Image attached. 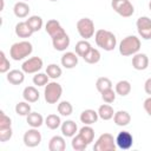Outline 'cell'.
Segmentation results:
<instances>
[{
  "label": "cell",
  "instance_id": "74e56055",
  "mask_svg": "<svg viewBox=\"0 0 151 151\" xmlns=\"http://www.w3.org/2000/svg\"><path fill=\"white\" fill-rule=\"evenodd\" d=\"M9 67H11L9 60L7 59L5 52L1 51L0 52V73H7L9 71Z\"/></svg>",
  "mask_w": 151,
  "mask_h": 151
},
{
  "label": "cell",
  "instance_id": "484cf974",
  "mask_svg": "<svg viewBox=\"0 0 151 151\" xmlns=\"http://www.w3.org/2000/svg\"><path fill=\"white\" fill-rule=\"evenodd\" d=\"M116 93L122 96V97H125L127 96L130 92H131V84L130 81L127 80H120L116 84V88H114Z\"/></svg>",
  "mask_w": 151,
  "mask_h": 151
},
{
  "label": "cell",
  "instance_id": "e0dca14e",
  "mask_svg": "<svg viewBox=\"0 0 151 151\" xmlns=\"http://www.w3.org/2000/svg\"><path fill=\"white\" fill-rule=\"evenodd\" d=\"M98 118H99L98 112H96L94 110H91V109L84 110L80 113V122L84 123L85 125H92V124L97 123Z\"/></svg>",
  "mask_w": 151,
  "mask_h": 151
},
{
  "label": "cell",
  "instance_id": "d590c367",
  "mask_svg": "<svg viewBox=\"0 0 151 151\" xmlns=\"http://www.w3.org/2000/svg\"><path fill=\"white\" fill-rule=\"evenodd\" d=\"M15 112L19 116H28V113H31V105L28 104V101H19L15 105Z\"/></svg>",
  "mask_w": 151,
  "mask_h": 151
},
{
  "label": "cell",
  "instance_id": "1f68e13d",
  "mask_svg": "<svg viewBox=\"0 0 151 151\" xmlns=\"http://www.w3.org/2000/svg\"><path fill=\"white\" fill-rule=\"evenodd\" d=\"M26 22H27V25L31 27V29L33 32L40 31V28L42 27V24H44L41 17H39V15H32V17H29L26 20Z\"/></svg>",
  "mask_w": 151,
  "mask_h": 151
},
{
  "label": "cell",
  "instance_id": "7c38bea8",
  "mask_svg": "<svg viewBox=\"0 0 151 151\" xmlns=\"http://www.w3.org/2000/svg\"><path fill=\"white\" fill-rule=\"evenodd\" d=\"M52 45L57 51H60V52L65 51L70 46V37H68V34L64 31V32L52 37Z\"/></svg>",
  "mask_w": 151,
  "mask_h": 151
},
{
  "label": "cell",
  "instance_id": "d6986e66",
  "mask_svg": "<svg viewBox=\"0 0 151 151\" xmlns=\"http://www.w3.org/2000/svg\"><path fill=\"white\" fill-rule=\"evenodd\" d=\"M113 122L116 125L118 126H126L130 124L131 122V116L127 111H117L114 112V116H113Z\"/></svg>",
  "mask_w": 151,
  "mask_h": 151
},
{
  "label": "cell",
  "instance_id": "ab89813d",
  "mask_svg": "<svg viewBox=\"0 0 151 151\" xmlns=\"http://www.w3.org/2000/svg\"><path fill=\"white\" fill-rule=\"evenodd\" d=\"M7 127H12V119L4 111H0V129Z\"/></svg>",
  "mask_w": 151,
  "mask_h": 151
},
{
  "label": "cell",
  "instance_id": "d6a6232c",
  "mask_svg": "<svg viewBox=\"0 0 151 151\" xmlns=\"http://www.w3.org/2000/svg\"><path fill=\"white\" fill-rule=\"evenodd\" d=\"M58 112L60 113V116H64V117H68L72 114L73 112V106L70 101L67 100H63L58 104Z\"/></svg>",
  "mask_w": 151,
  "mask_h": 151
},
{
  "label": "cell",
  "instance_id": "9c48e42d",
  "mask_svg": "<svg viewBox=\"0 0 151 151\" xmlns=\"http://www.w3.org/2000/svg\"><path fill=\"white\" fill-rule=\"evenodd\" d=\"M136 26H137L138 34L143 39H145V40L151 39V19L149 17L138 18L137 22H136Z\"/></svg>",
  "mask_w": 151,
  "mask_h": 151
},
{
  "label": "cell",
  "instance_id": "9a60e30c",
  "mask_svg": "<svg viewBox=\"0 0 151 151\" xmlns=\"http://www.w3.org/2000/svg\"><path fill=\"white\" fill-rule=\"evenodd\" d=\"M60 61L65 68H74L78 65V54L73 52H66L61 55Z\"/></svg>",
  "mask_w": 151,
  "mask_h": 151
},
{
  "label": "cell",
  "instance_id": "30bf717a",
  "mask_svg": "<svg viewBox=\"0 0 151 151\" xmlns=\"http://www.w3.org/2000/svg\"><path fill=\"white\" fill-rule=\"evenodd\" d=\"M22 140H24V144L26 146H28V147H35V146H38L41 143V133L35 127H32V129L27 130L24 133Z\"/></svg>",
  "mask_w": 151,
  "mask_h": 151
},
{
  "label": "cell",
  "instance_id": "8992f818",
  "mask_svg": "<svg viewBox=\"0 0 151 151\" xmlns=\"http://www.w3.org/2000/svg\"><path fill=\"white\" fill-rule=\"evenodd\" d=\"M77 31L79 35L87 40L94 35V22L90 18H81L77 22Z\"/></svg>",
  "mask_w": 151,
  "mask_h": 151
},
{
  "label": "cell",
  "instance_id": "f546056e",
  "mask_svg": "<svg viewBox=\"0 0 151 151\" xmlns=\"http://www.w3.org/2000/svg\"><path fill=\"white\" fill-rule=\"evenodd\" d=\"M71 145H72V149L76 150V151H84L86 147H87V143L85 142V139L78 133L77 136H73L72 137V142H71Z\"/></svg>",
  "mask_w": 151,
  "mask_h": 151
},
{
  "label": "cell",
  "instance_id": "4fadbf2b",
  "mask_svg": "<svg viewBox=\"0 0 151 151\" xmlns=\"http://www.w3.org/2000/svg\"><path fill=\"white\" fill-rule=\"evenodd\" d=\"M132 66L137 71H144L149 66V58L145 53H136L132 57Z\"/></svg>",
  "mask_w": 151,
  "mask_h": 151
},
{
  "label": "cell",
  "instance_id": "8d00e7d4",
  "mask_svg": "<svg viewBox=\"0 0 151 151\" xmlns=\"http://www.w3.org/2000/svg\"><path fill=\"white\" fill-rule=\"evenodd\" d=\"M48 78L47 73H35L33 77V84L37 86H46L48 84Z\"/></svg>",
  "mask_w": 151,
  "mask_h": 151
},
{
  "label": "cell",
  "instance_id": "7bdbcfd3",
  "mask_svg": "<svg viewBox=\"0 0 151 151\" xmlns=\"http://www.w3.org/2000/svg\"><path fill=\"white\" fill-rule=\"evenodd\" d=\"M144 90H145V92L147 94H151V78L146 79V81L144 84Z\"/></svg>",
  "mask_w": 151,
  "mask_h": 151
},
{
  "label": "cell",
  "instance_id": "5bb4252c",
  "mask_svg": "<svg viewBox=\"0 0 151 151\" xmlns=\"http://www.w3.org/2000/svg\"><path fill=\"white\" fill-rule=\"evenodd\" d=\"M45 31H46V33L52 38V37H54V35H57V34L64 32L65 29L63 28V26L60 25V22H59L58 20L51 19V20H48V21L46 22V25H45Z\"/></svg>",
  "mask_w": 151,
  "mask_h": 151
},
{
  "label": "cell",
  "instance_id": "ba28073f",
  "mask_svg": "<svg viewBox=\"0 0 151 151\" xmlns=\"http://www.w3.org/2000/svg\"><path fill=\"white\" fill-rule=\"evenodd\" d=\"M42 65H44V61L41 58L39 57H32L27 60H25L21 65V70L25 72V73H28V74H32V73H38L41 68H42Z\"/></svg>",
  "mask_w": 151,
  "mask_h": 151
},
{
  "label": "cell",
  "instance_id": "5b68a950",
  "mask_svg": "<svg viewBox=\"0 0 151 151\" xmlns=\"http://www.w3.org/2000/svg\"><path fill=\"white\" fill-rule=\"evenodd\" d=\"M63 94V87L57 81H51L45 86L44 97L47 104H55Z\"/></svg>",
  "mask_w": 151,
  "mask_h": 151
},
{
  "label": "cell",
  "instance_id": "b9f144b4",
  "mask_svg": "<svg viewBox=\"0 0 151 151\" xmlns=\"http://www.w3.org/2000/svg\"><path fill=\"white\" fill-rule=\"evenodd\" d=\"M143 106H144V110H145V112L151 117V97H149V98H146L145 100H144V104H143Z\"/></svg>",
  "mask_w": 151,
  "mask_h": 151
},
{
  "label": "cell",
  "instance_id": "7402d4cb",
  "mask_svg": "<svg viewBox=\"0 0 151 151\" xmlns=\"http://www.w3.org/2000/svg\"><path fill=\"white\" fill-rule=\"evenodd\" d=\"M61 133L64 137H73L78 131V126L73 120H66L61 123Z\"/></svg>",
  "mask_w": 151,
  "mask_h": 151
},
{
  "label": "cell",
  "instance_id": "277c9868",
  "mask_svg": "<svg viewBox=\"0 0 151 151\" xmlns=\"http://www.w3.org/2000/svg\"><path fill=\"white\" fill-rule=\"evenodd\" d=\"M116 149H117L116 139L109 132L100 134L93 145L94 151H116Z\"/></svg>",
  "mask_w": 151,
  "mask_h": 151
},
{
  "label": "cell",
  "instance_id": "bcb514c9",
  "mask_svg": "<svg viewBox=\"0 0 151 151\" xmlns=\"http://www.w3.org/2000/svg\"><path fill=\"white\" fill-rule=\"evenodd\" d=\"M22 1H26V0H22Z\"/></svg>",
  "mask_w": 151,
  "mask_h": 151
},
{
  "label": "cell",
  "instance_id": "4dcf8cb0",
  "mask_svg": "<svg viewBox=\"0 0 151 151\" xmlns=\"http://www.w3.org/2000/svg\"><path fill=\"white\" fill-rule=\"evenodd\" d=\"M79 134L85 139L87 144H91L94 139V130L90 125H85L79 130Z\"/></svg>",
  "mask_w": 151,
  "mask_h": 151
},
{
  "label": "cell",
  "instance_id": "836d02e7",
  "mask_svg": "<svg viewBox=\"0 0 151 151\" xmlns=\"http://www.w3.org/2000/svg\"><path fill=\"white\" fill-rule=\"evenodd\" d=\"M46 73L51 79H58L61 76L63 71H61L60 66H58L57 64H50L46 67Z\"/></svg>",
  "mask_w": 151,
  "mask_h": 151
},
{
  "label": "cell",
  "instance_id": "cb8c5ba5",
  "mask_svg": "<svg viewBox=\"0 0 151 151\" xmlns=\"http://www.w3.org/2000/svg\"><path fill=\"white\" fill-rule=\"evenodd\" d=\"M98 116L99 118H101L103 120H110L113 118L114 116V111H113V107L109 104H103L99 106L98 109Z\"/></svg>",
  "mask_w": 151,
  "mask_h": 151
},
{
  "label": "cell",
  "instance_id": "f35d334b",
  "mask_svg": "<svg viewBox=\"0 0 151 151\" xmlns=\"http://www.w3.org/2000/svg\"><path fill=\"white\" fill-rule=\"evenodd\" d=\"M116 91H113L112 88H109V90H105L101 92V99L106 103V104H111L116 100Z\"/></svg>",
  "mask_w": 151,
  "mask_h": 151
},
{
  "label": "cell",
  "instance_id": "ac0fdd59",
  "mask_svg": "<svg viewBox=\"0 0 151 151\" xmlns=\"http://www.w3.org/2000/svg\"><path fill=\"white\" fill-rule=\"evenodd\" d=\"M66 149V142L61 136H53L48 142L50 151H64Z\"/></svg>",
  "mask_w": 151,
  "mask_h": 151
},
{
  "label": "cell",
  "instance_id": "3957f363",
  "mask_svg": "<svg viewBox=\"0 0 151 151\" xmlns=\"http://www.w3.org/2000/svg\"><path fill=\"white\" fill-rule=\"evenodd\" d=\"M33 52V46L29 41L27 40H22L19 42H15L11 46L9 50V55L13 60H22L25 58H27L28 55H31V53Z\"/></svg>",
  "mask_w": 151,
  "mask_h": 151
},
{
  "label": "cell",
  "instance_id": "4316f807",
  "mask_svg": "<svg viewBox=\"0 0 151 151\" xmlns=\"http://www.w3.org/2000/svg\"><path fill=\"white\" fill-rule=\"evenodd\" d=\"M92 48V46H91V44L87 41V40H80V41H78L77 44H76V46H74V50H76V53L79 55V57H85L86 55V53L90 51Z\"/></svg>",
  "mask_w": 151,
  "mask_h": 151
},
{
  "label": "cell",
  "instance_id": "7a4b0ae2",
  "mask_svg": "<svg viewBox=\"0 0 151 151\" xmlns=\"http://www.w3.org/2000/svg\"><path fill=\"white\" fill-rule=\"evenodd\" d=\"M140 50V40L136 35L125 37L119 44V53L124 57L134 55Z\"/></svg>",
  "mask_w": 151,
  "mask_h": 151
},
{
  "label": "cell",
  "instance_id": "d4e9b609",
  "mask_svg": "<svg viewBox=\"0 0 151 151\" xmlns=\"http://www.w3.org/2000/svg\"><path fill=\"white\" fill-rule=\"evenodd\" d=\"M26 120H27V124L31 126V127H40L44 123V118L40 113L38 112H31L28 113V116H26Z\"/></svg>",
  "mask_w": 151,
  "mask_h": 151
},
{
  "label": "cell",
  "instance_id": "ee69618b",
  "mask_svg": "<svg viewBox=\"0 0 151 151\" xmlns=\"http://www.w3.org/2000/svg\"><path fill=\"white\" fill-rule=\"evenodd\" d=\"M149 8H150V11H151V0H150V2H149Z\"/></svg>",
  "mask_w": 151,
  "mask_h": 151
},
{
  "label": "cell",
  "instance_id": "2e32d148",
  "mask_svg": "<svg viewBox=\"0 0 151 151\" xmlns=\"http://www.w3.org/2000/svg\"><path fill=\"white\" fill-rule=\"evenodd\" d=\"M7 80L12 85H20L25 80V72L22 70H11L7 72Z\"/></svg>",
  "mask_w": 151,
  "mask_h": 151
},
{
  "label": "cell",
  "instance_id": "f6af8a7d",
  "mask_svg": "<svg viewBox=\"0 0 151 151\" xmlns=\"http://www.w3.org/2000/svg\"><path fill=\"white\" fill-rule=\"evenodd\" d=\"M50 1H58V0H50Z\"/></svg>",
  "mask_w": 151,
  "mask_h": 151
},
{
  "label": "cell",
  "instance_id": "52a82bcc",
  "mask_svg": "<svg viewBox=\"0 0 151 151\" xmlns=\"http://www.w3.org/2000/svg\"><path fill=\"white\" fill-rule=\"evenodd\" d=\"M111 6L116 13L124 18H129L134 13V7L130 0H112Z\"/></svg>",
  "mask_w": 151,
  "mask_h": 151
},
{
  "label": "cell",
  "instance_id": "44dd1931",
  "mask_svg": "<svg viewBox=\"0 0 151 151\" xmlns=\"http://www.w3.org/2000/svg\"><path fill=\"white\" fill-rule=\"evenodd\" d=\"M22 97L28 103H35L39 100V91L34 86H26L22 91Z\"/></svg>",
  "mask_w": 151,
  "mask_h": 151
},
{
  "label": "cell",
  "instance_id": "83f0119b",
  "mask_svg": "<svg viewBox=\"0 0 151 151\" xmlns=\"http://www.w3.org/2000/svg\"><path fill=\"white\" fill-rule=\"evenodd\" d=\"M45 124L50 130H57L59 126H61V120L59 116L51 113L45 118Z\"/></svg>",
  "mask_w": 151,
  "mask_h": 151
},
{
  "label": "cell",
  "instance_id": "603a6c76",
  "mask_svg": "<svg viewBox=\"0 0 151 151\" xmlns=\"http://www.w3.org/2000/svg\"><path fill=\"white\" fill-rule=\"evenodd\" d=\"M29 6L25 2V1H18L15 2L14 7H13V12H14V15L17 18H26L29 13Z\"/></svg>",
  "mask_w": 151,
  "mask_h": 151
},
{
  "label": "cell",
  "instance_id": "8fae6325",
  "mask_svg": "<svg viewBox=\"0 0 151 151\" xmlns=\"http://www.w3.org/2000/svg\"><path fill=\"white\" fill-rule=\"evenodd\" d=\"M116 144L122 150H129L133 145V136L129 131H120L116 137Z\"/></svg>",
  "mask_w": 151,
  "mask_h": 151
},
{
  "label": "cell",
  "instance_id": "6da1fadb",
  "mask_svg": "<svg viewBox=\"0 0 151 151\" xmlns=\"http://www.w3.org/2000/svg\"><path fill=\"white\" fill-rule=\"evenodd\" d=\"M94 40L98 47L103 48L104 51H113L117 45V38L116 35L106 29H98L94 33Z\"/></svg>",
  "mask_w": 151,
  "mask_h": 151
},
{
  "label": "cell",
  "instance_id": "60d3db41",
  "mask_svg": "<svg viewBox=\"0 0 151 151\" xmlns=\"http://www.w3.org/2000/svg\"><path fill=\"white\" fill-rule=\"evenodd\" d=\"M12 134H13V130H12V127L0 129V142H1V143L8 142V140L12 138Z\"/></svg>",
  "mask_w": 151,
  "mask_h": 151
},
{
  "label": "cell",
  "instance_id": "e575fe53",
  "mask_svg": "<svg viewBox=\"0 0 151 151\" xmlns=\"http://www.w3.org/2000/svg\"><path fill=\"white\" fill-rule=\"evenodd\" d=\"M96 87H97V90L101 93V92L105 91V90L112 88V81H111L109 78H106V77H100V78H98L97 81H96Z\"/></svg>",
  "mask_w": 151,
  "mask_h": 151
},
{
  "label": "cell",
  "instance_id": "ffe728a7",
  "mask_svg": "<svg viewBox=\"0 0 151 151\" xmlns=\"http://www.w3.org/2000/svg\"><path fill=\"white\" fill-rule=\"evenodd\" d=\"M34 32L31 29V27L27 25L26 21H21V22H18L15 25V34L19 37V38H29Z\"/></svg>",
  "mask_w": 151,
  "mask_h": 151
},
{
  "label": "cell",
  "instance_id": "f1b7e54d",
  "mask_svg": "<svg viewBox=\"0 0 151 151\" xmlns=\"http://www.w3.org/2000/svg\"><path fill=\"white\" fill-rule=\"evenodd\" d=\"M100 58H101L100 52H99L97 48H93V47H92V48L86 53V55H85V57H83V59H84L87 64H91V65L99 63Z\"/></svg>",
  "mask_w": 151,
  "mask_h": 151
}]
</instances>
